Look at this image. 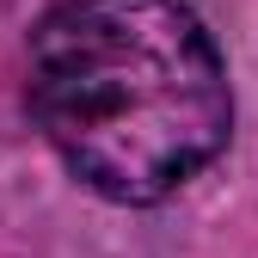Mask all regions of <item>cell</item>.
<instances>
[{"label": "cell", "instance_id": "cell-1", "mask_svg": "<svg viewBox=\"0 0 258 258\" xmlns=\"http://www.w3.org/2000/svg\"><path fill=\"white\" fill-rule=\"evenodd\" d=\"M25 105L111 203H160L228 148L234 92L184 0H61L31 31Z\"/></svg>", "mask_w": 258, "mask_h": 258}]
</instances>
